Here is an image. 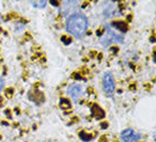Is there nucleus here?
I'll return each mask as SVG.
<instances>
[{
	"label": "nucleus",
	"instance_id": "1",
	"mask_svg": "<svg viewBox=\"0 0 156 142\" xmlns=\"http://www.w3.org/2000/svg\"><path fill=\"white\" fill-rule=\"evenodd\" d=\"M87 26H88V21L84 15L81 14H74L71 15L68 20H67V30L71 33V35H74L75 37L79 38L86 33L87 30Z\"/></svg>",
	"mask_w": 156,
	"mask_h": 142
},
{
	"label": "nucleus",
	"instance_id": "2",
	"mask_svg": "<svg viewBox=\"0 0 156 142\" xmlns=\"http://www.w3.org/2000/svg\"><path fill=\"white\" fill-rule=\"evenodd\" d=\"M123 40V36L116 33V30H113L112 28H109L106 34L102 37V44L104 46L110 45L111 43H114V42H121Z\"/></svg>",
	"mask_w": 156,
	"mask_h": 142
},
{
	"label": "nucleus",
	"instance_id": "3",
	"mask_svg": "<svg viewBox=\"0 0 156 142\" xmlns=\"http://www.w3.org/2000/svg\"><path fill=\"white\" fill-rule=\"evenodd\" d=\"M103 87L106 94H112L114 89H116V84H114V79L111 73H105L103 76Z\"/></svg>",
	"mask_w": 156,
	"mask_h": 142
},
{
	"label": "nucleus",
	"instance_id": "4",
	"mask_svg": "<svg viewBox=\"0 0 156 142\" xmlns=\"http://www.w3.org/2000/svg\"><path fill=\"white\" fill-rule=\"evenodd\" d=\"M140 138L141 135L139 133H137V132H135L131 129H127V130H125L121 133V139H122V141L125 142H136Z\"/></svg>",
	"mask_w": 156,
	"mask_h": 142
},
{
	"label": "nucleus",
	"instance_id": "5",
	"mask_svg": "<svg viewBox=\"0 0 156 142\" xmlns=\"http://www.w3.org/2000/svg\"><path fill=\"white\" fill-rule=\"evenodd\" d=\"M68 95H70L74 99H77V98H79L81 96V94H83V88H81L79 85H71V86L68 87Z\"/></svg>",
	"mask_w": 156,
	"mask_h": 142
},
{
	"label": "nucleus",
	"instance_id": "6",
	"mask_svg": "<svg viewBox=\"0 0 156 142\" xmlns=\"http://www.w3.org/2000/svg\"><path fill=\"white\" fill-rule=\"evenodd\" d=\"M92 114L96 117V118H103L104 117V112L101 109V107H99L97 105H94L92 107Z\"/></svg>",
	"mask_w": 156,
	"mask_h": 142
},
{
	"label": "nucleus",
	"instance_id": "7",
	"mask_svg": "<svg viewBox=\"0 0 156 142\" xmlns=\"http://www.w3.org/2000/svg\"><path fill=\"white\" fill-rule=\"evenodd\" d=\"M60 106L61 108H63V109H68V108H70V101H68V99H65V98H62L60 101Z\"/></svg>",
	"mask_w": 156,
	"mask_h": 142
},
{
	"label": "nucleus",
	"instance_id": "8",
	"mask_svg": "<svg viewBox=\"0 0 156 142\" xmlns=\"http://www.w3.org/2000/svg\"><path fill=\"white\" fill-rule=\"evenodd\" d=\"M113 27H116L118 30H120L121 32H126L127 26L125 23H113Z\"/></svg>",
	"mask_w": 156,
	"mask_h": 142
},
{
	"label": "nucleus",
	"instance_id": "9",
	"mask_svg": "<svg viewBox=\"0 0 156 142\" xmlns=\"http://www.w3.org/2000/svg\"><path fill=\"white\" fill-rule=\"evenodd\" d=\"M34 7H40V8H44L46 5V1H33Z\"/></svg>",
	"mask_w": 156,
	"mask_h": 142
},
{
	"label": "nucleus",
	"instance_id": "10",
	"mask_svg": "<svg viewBox=\"0 0 156 142\" xmlns=\"http://www.w3.org/2000/svg\"><path fill=\"white\" fill-rule=\"evenodd\" d=\"M81 138L84 140V141H90V140H91V135H87V134H85L84 132H81Z\"/></svg>",
	"mask_w": 156,
	"mask_h": 142
},
{
	"label": "nucleus",
	"instance_id": "11",
	"mask_svg": "<svg viewBox=\"0 0 156 142\" xmlns=\"http://www.w3.org/2000/svg\"><path fill=\"white\" fill-rule=\"evenodd\" d=\"M2 87H4V80H2V78L0 77V90L2 89Z\"/></svg>",
	"mask_w": 156,
	"mask_h": 142
}]
</instances>
